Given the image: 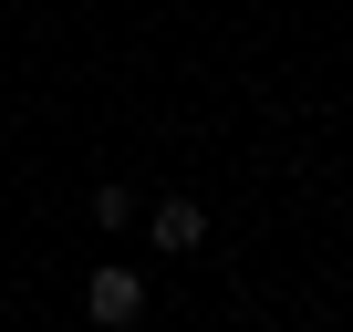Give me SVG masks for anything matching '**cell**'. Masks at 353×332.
<instances>
[{"label": "cell", "instance_id": "1", "mask_svg": "<svg viewBox=\"0 0 353 332\" xmlns=\"http://www.w3.org/2000/svg\"><path fill=\"white\" fill-rule=\"evenodd\" d=\"M135 311H145V270H135V260H104V270L83 280V322H94V332H125Z\"/></svg>", "mask_w": 353, "mask_h": 332}, {"label": "cell", "instance_id": "2", "mask_svg": "<svg viewBox=\"0 0 353 332\" xmlns=\"http://www.w3.org/2000/svg\"><path fill=\"white\" fill-rule=\"evenodd\" d=\"M145 249H166V260L208 249V208H198V198H156V208H145Z\"/></svg>", "mask_w": 353, "mask_h": 332}, {"label": "cell", "instance_id": "3", "mask_svg": "<svg viewBox=\"0 0 353 332\" xmlns=\"http://www.w3.org/2000/svg\"><path fill=\"white\" fill-rule=\"evenodd\" d=\"M125 218H135V187L104 177V187H94V229H125Z\"/></svg>", "mask_w": 353, "mask_h": 332}]
</instances>
